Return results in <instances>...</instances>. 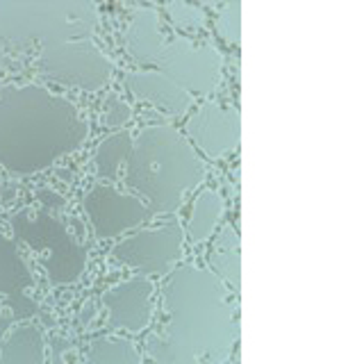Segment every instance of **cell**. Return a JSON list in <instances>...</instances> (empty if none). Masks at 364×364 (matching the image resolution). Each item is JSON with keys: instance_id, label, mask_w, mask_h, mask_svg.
I'll return each mask as SVG.
<instances>
[{"instance_id": "cell-26", "label": "cell", "mask_w": 364, "mask_h": 364, "mask_svg": "<svg viewBox=\"0 0 364 364\" xmlns=\"http://www.w3.org/2000/svg\"><path fill=\"white\" fill-rule=\"evenodd\" d=\"M3 189H5V182H3V180H0V191H3Z\"/></svg>"}, {"instance_id": "cell-22", "label": "cell", "mask_w": 364, "mask_h": 364, "mask_svg": "<svg viewBox=\"0 0 364 364\" xmlns=\"http://www.w3.org/2000/svg\"><path fill=\"white\" fill-rule=\"evenodd\" d=\"M216 32L221 34L223 41L239 46V41H242V5L239 3L221 5L219 14H216Z\"/></svg>"}, {"instance_id": "cell-8", "label": "cell", "mask_w": 364, "mask_h": 364, "mask_svg": "<svg viewBox=\"0 0 364 364\" xmlns=\"http://www.w3.org/2000/svg\"><path fill=\"white\" fill-rule=\"evenodd\" d=\"M155 66L187 94L210 98L221 82L223 55L212 43L198 46L189 37H173L164 41Z\"/></svg>"}, {"instance_id": "cell-3", "label": "cell", "mask_w": 364, "mask_h": 364, "mask_svg": "<svg viewBox=\"0 0 364 364\" xmlns=\"http://www.w3.org/2000/svg\"><path fill=\"white\" fill-rule=\"evenodd\" d=\"M125 185L146 198L153 216L176 214L208 176L196 148L173 125H146L125 159Z\"/></svg>"}, {"instance_id": "cell-18", "label": "cell", "mask_w": 364, "mask_h": 364, "mask_svg": "<svg viewBox=\"0 0 364 364\" xmlns=\"http://www.w3.org/2000/svg\"><path fill=\"white\" fill-rule=\"evenodd\" d=\"M134 144V134L128 128H121L107 136H102L94 153V166L98 180L114 182L119 178V168L125 164Z\"/></svg>"}, {"instance_id": "cell-1", "label": "cell", "mask_w": 364, "mask_h": 364, "mask_svg": "<svg viewBox=\"0 0 364 364\" xmlns=\"http://www.w3.org/2000/svg\"><path fill=\"white\" fill-rule=\"evenodd\" d=\"M232 289L208 267L185 262L166 273L164 323L148 335L146 353L159 364H221L239 341Z\"/></svg>"}, {"instance_id": "cell-20", "label": "cell", "mask_w": 364, "mask_h": 364, "mask_svg": "<svg viewBox=\"0 0 364 364\" xmlns=\"http://www.w3.org/2000/svg\"><path fill=\"white\" fill-rule=\"evenodd\" d=\"M164 11H166L168 21L182 32H198V30H205V26H208V14H205L198 5L178 0V3H166Z\"/></svg>"}, {"instance_id": "cell-17", "label": "cell", "mask_w": 364, "mask_h": 364, "mask_svg": "<svg viewBox=\"0 0 364 364\" xmlns=\"http://www.w3.org/2000/svg\"><path fill=\"white\" fill-rule=\"evenodd\" d=\"M0 362L5 364H43L46 339L39 326L21 323L9 328L0 344Z\"/></svg>"}, {"instance_id": "cell-7", "label": "cell", "mask_w": 364, "mask_h": 364, "mask_svg": "<svg viewBox=\"0 0 364 364\" xmlns=\"http://www.w3.org/2000/svg\"><path fill=\"white\" fill-rule=\"evenodd\" d=\"M185 253V228L176 219L144 228L114 244L109 257L139 276H164Z\"/></svg>"}, {"instance_id": "cell-4", "label": "cell", "mask_w": 364, "mask_h": 364, "mask_svg": "<svg viewBox=\"0 0 364 364\" xmlns=\"http://www.w3.org/2000/svg\"><path fill=\"white\" fill-rule=\"evenodd\" d=\"M98 26V5L89 0H0V41L9 46L89 39Z\"/></svg>"}, {"instance_id": "cell-23", "label": "cell", "mask_w": 364, "mask_h": 364, "mask_svg": "<svg viewBox=\"0 0 364 364\" xmlns=\"http://www.w3.org/2000/svg\"><path fill=\"white\" fill-rule=\"evenodd\" d=\"M37 198H48V200H43V205H48V208H64V203H66L60 193H55L50 189H41L37 193Z\"/></svg>"}, {"instance_id": "cell-19", "label": "cell", "mask_w": 364, "mask_h": 364, "mask_svg": "<svg viewBox=\"0 0 364 364\" xmlns=\"http://www.w3.org/2000/svg\"><path fill=\"white\" fill-rule=\"evenodd\" d=\"M87 362L91 364H139L141 353L136 350V346L130 339L119 337V335H100L94 337L87 344Z\"/></svg>"}, {"instance_id": "cell-9", "label": "cell", "mask_w": 364, "mask_h": 364, "mask_svg": "<svg viewBox=\"0 0 364 364\" xmlns=\"http://www.w3.org/2000/svg\"><path fill=\"white\" fill-rule=\"evenodd\" d=\"M82 212L94 228V235L100 242L117 239L123 232L153 219L148 205L132 196V193L119 191L112 182H96L82 193Z\"/></svg>"}, {"instance_id": "cell-11", "label": "cell", "mask_w": 364, "mask_h": 364, "mask_svg": "<svg viewBox=\"0 0 364 364\" xmlns=\"http://www.w3.org/2000/svg\"><path fill=\"white\" fill-rule=\"evenodd\" d=\"M155 282L148 276H132L102 291L100 303L107 310V326L139 335L155 314Z\"/></svg>"}, {"instance_id": "cell-16", "label": "cell", "mask_w": 364, "mask_h": 364, "mask_svg": "<svg viewBox=\"0 0 364 364\" xmlns=\"http://www.w3.org/2000/svg\"><path fill=\"white\" fill-rule=\"evenodd\" d=\"M225 212V200L216 189L205 187L196 193L185 225V237L191 244H205L216 235Z\"/></svg>"}, {"instance_id": "cell-10", "label": "cell", "mask_w": 364, "mask_h": 364, "mask_svg": "<svg viewBox=\"0 0 364 364\" xmlns=\"http://www.w3.org/2000/svg\"><path fill=\"white\" fill-rule=\"evenodd\" d=\"M185 136L210 159H219L239 148L242 114L232 105L208 100L185 121Z\"/></svg>"}, {"instance_id": "cell-5", "label": "cell", "mask_w": 364, "mask_h": 364, "mask_svg": "<svg viewBox=\"0 0 364 364\" xmlns=\"http://www.w3.org/2000/svg\"><path fill=\"white\" fill-rule=\"evenodd\" d=\"M9 228L16 244L30 246L39 255V267L55 287L73 284L87 269L89 250L68 232L62 219L50 212L23 208L9 214Z\"/></svg>"}, {"instance_id": "cell-27", "label": "cell", "mask_w": 364, "mask_h": 364, "mask_svg": "<svg viewBox=\"0 0 364 364\" xmlns=\"http://www.w3.org/2000/svg\"><path fill=\"white\" fill-rule=\"evenodd\" d=\"M0 89H3V85H0Z\"/></svg>"}, {"instance_id": "cell-14", "label": "cell", "mask_w": 364, "mask_h": 364, "mask_svg": "<svg viewBox=\"0 0 364 364\" xmlns=\"http://www.w3.org/2000/svg\"><path fill=\"white\" fill-rule=\"evenodd\" d=\"M166 37L155 7H136L125 30V50L134 64H155Z\"/></svg>"}, {"instance_id": "cell-2", "label": "cell", "mask_w": 364, "mask_h": 364, "mask_svg": "<svg viewBox=\"0 0 364 364\" xmlns=\"http://www.w3.org/2000/svg\"><path fill=\"white\" fill-rule=\"evenodd\" d=\"M89 123L73 100L43 85L0 89V166L34 176L85 146Z\"/></svg>"}, {"instance_id": "cell-15", "label": "cell", "mask_w": 364, "mask_h": 364, "mask_svg": "<svg viewBox=\"0 0 364 364\" xmlns=\"http://www.w3.org/2000/svg\"><path fill=\"white\" fill-rule=\"evenodd\" d=\"M242 248H239V232L232 223H223L219 235L214 237L210 248V269L219 276L235 294L242 287Z\"/></svg>"}, {"instance_id": "cell-13", "label": "cell", "mask_w": 364, "mask_h": 364, "mask_svg": "<svg viewBox=\"0 0 364 364\" xmlns=\"http://www.w3.org/2000/svg\"><path fill=\"white\" fill-rule=\"evenodd\" d=\"M123 87L130 94L148 102V105L157 107L159 112L168 114V117H182L193 105V96L187 94L178 82H173L168 75H164L157 68H141V71H128L123 75Z\"/></svg>"}, {"instance_id": "cell-6", "label": "cell", "mask_w": 364, "mask_h": 364, "mask_svg": "<svg viewBox=\"0 0 364 364\" xmlns=\"http://www.w3.org/2000/svg\"><path fill=\"white\" fill-rule=\"evenodd\" d=\"M39 71L66 87L100 91L114 75V62L96 41L77 39L41 48Z\"/></svg>"}, {"instance_id": "cell-21", "label": "cell", "mask_w": 364, "mask_h": 364, "mask_svg": "<svg viewBox=\"0 0 364 364\" xmlns=\"http://www.w3.org/2000/svg\"><path fill=\"white\" fill-rule=\"evenodd\" d=\"M132 119V107L119 91H107L105 100H102L100 123L102 128H125Z\"/></svg>"}, {"instance_id": "cell-25", "label": "cell", "mask_w": 364, "mask_h": 364, "mask_svg": "<svg viewBox=\"0 0 364 364\" xmlns=\"http://www.w3.org/2000/svg\"><path fill=\"white\" fill-rule=\"evenodd\" d=\"M94 316H96L94 303H91V301H87V303H85V307H82V312H80V323H82V326H87V323H89V318H94Z\"/></svg>"}, {"instance_id": "cell-24", "label": "cell", "mask_w": 364, "mask_h": 364, "mask_svg": "<svg viewBox=\"0 0 364 364\" xmlns=\"http://www.w3.org/2000/svg\"><path fill=\"white\" fill-rule=\"evenodd\" d=\"M16 318L14 316H7L3 310H0V344H3V339H5V335H7V330L11 328V323H14Z\"/></svg>"}, {"instance_id": "cell-12", "label": "cell", "mask_w": 364, "mask_h": 364, "mask_svg": "<svg viewBox=\"0 0 364 364\" xmlns=\"http://www.w3.org/2000/svg\"><path fill=\"white\" fill-rule=\"evenodd\" d=\"M34 287V276L14 237L0 232V296H5L14 318H30L39 314V305L28 291Z\"/></svg>"}]
</instances>
